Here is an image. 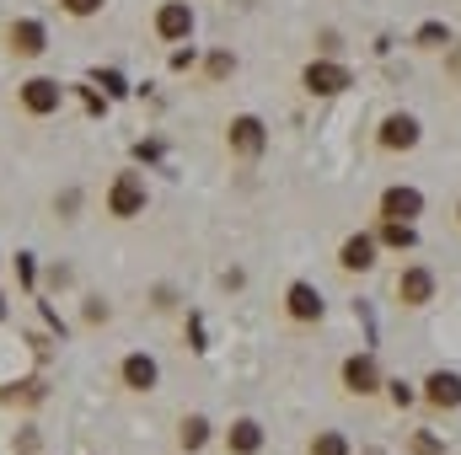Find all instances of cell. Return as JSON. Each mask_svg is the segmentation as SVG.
Segmentation results:
<instances>
[{
    "label": "cell",
    "instance_id": "1",
    "mask_svg": "<svg viewBox=\"0 0 461 455\" xmlns=\"http://www.w3.org/2000/svg\"><path fill=\"white\" fill-rule=\"evenodd\" d=\"M108 210H113L118 220H134L140 210H145V183L134 177V172H123L113 183V193H108Z\"/></svg>",
    "mask_w": 461,
    "mask_h": 455
},
{
    "label": "cell",
    "instance_id": "2",
    "mask_svg": "<svg viewBox=\"0 0 461 455\" xmlns=\"http://www.w3.org/2000/svg\"><path fill=\"white\" fill-rule=\"evenodd\" d=\"M419 210H424V193L419 188H386V199H381V215L397 220V226H413Z\"/></svg>",
    "mask_w": 461,
    "mask_h": 455
},
{
    "label": "cell",
    "instance_id": "3",
    "mask_svg": "<svg viewBox=\"0 0 461 455\" xmlns=\"http://www.w3.org/2000/svg\"><path fill=\"white\" fill-rule=\"evenodd\" d=\"M156 32L172 38V43L188 38V32H194V11H188V0H167V5L156 11Z\"/></svg>",
    "mask_w": 461,
    "mask_h": 455
},
{
    "label": "cell",
    "instance_id": "4",
    "mask_svg": "<svg viewBox=\"0 0 461 455\" xmlns=\"http://www.w3.org/2000/svg\"><path fill=\"white\" fill-rule=\"evenodd\" d=\"M348 86V70L344 65H306V92H317V97H333V92H344Z\"/></svg>",
    "mask_w": 461,
    "mask_h": 455
},
{
    "label": "cell",
    "instance_id": "5",
    "mask_svg": "<svg viewBox=\"0 0 461 455\" xmlns=\"http://www.w3.org/2000/svg\"><path fill=\"white\" fill-rule=\"evenodd\" d=\"M344 386L354 391V397H370V391L381 386V375H375V359H370V353H354V359L344 364Z\"/></svg>",
    "mask_w": 461,
    "mask_h": 455
},
{
    "label": "cell",
    "instance_id": "6",
    "mask_svg": "<svg viewBox=\"0 0 461 455\" xmlns=\"http://www.w3.org/2000/svg\"><path fill=\"white\" fill-rule=\"evenodd\" d=\"M429 295H435V273H429V268H408V273L397 279V300H402V306H424Z\"/></svg>",
    "mask_w": 461,
    "mask_h": 455
},
{
    "label": "cell",
    "instance_id": "7",
    "mask_svg": "<svg viewBox=\"0 0 461 455\" xmlns=\"http://www.w3.org/2000/svg\"><path fill=\"white\" fill-rule=\"evenodd\" d=\"M381 145H386V150H413V145H419V123L408 113H392L381 123Z\"/></svg>",
    "mask_w": 461,
    "mask_h": 455
},
{
    "label": "cell",
    "instance_id": "8",
    "mask_svg": "<svg viewBox=\"0 0 461 455\" xmlns=\"http://www.w3.org/2000/svg\"><path fill=\"white\" fill-rule=\"evenodd\" d=\"M22 108H27V113H54V108H59V86L43 81V76L27 81V86H22Z\"/></svg>",
    "mask_w": 461,
    "mask_h": 455
},
{
    "label": "cell",
    "instance_id": "9",
    "mask_svg": "<svg viewBox=\"0 0 461 455\" xmlns=\"http://www.w3.org/2000/svg\"><path fill=\"white\" fill-rule=\"evenodd\" d=\"M424 386H429L424 397H429L435 407H461V375H451V370H435Z\"/></svg>",
    "mask_w": 461,
    "mask_h": 455
},
{
    "label": "cell",
    "instance_id": "10",
    "mask_svg": "<svg viewBox=\"0 0 461 455\" xmlns=\"http://www.w3.org/2000/svg\"><path fill=\"white\" fill-rule=\"evenodd\" d=\"M230 150L236 156H258L263 150V123L258 118H236L230 123Z\"/></svg>",
    "mask_w": 461,
    "mask_h": 455
},
{
    "label": "cell",
    "instance_id": "11",
    "mask_svg": "<svg viewBox=\"0 0 461 455\" xmlns=\"http://www.w3.org/2000/svg\"><path fill=\"white\" fill-rule=\"evenodd\" d=\"M290 317L295 322H317L322 317V295L312 284H290Z\"/></svg>",
    "mask_w": 461,
    "mask_h": 455
},
{
    "label": "cell",
    "instance_id": "12",
    "mask_svg": "<svg viewBox=\"0 0 461 455\" xmlns=\"http://www.w3.org/2000/svg\"><path fill=\"white\" fill-rule=\"evenodd\" d=\"M123 380H129L134 391H150V386H156V359H150V353H129V359H123Z\"/></svg>",
    "mask_w": 461,
    "mask_h": 455
},
{
    "label": "cell",
    "instance_id": "13",
    "mask_svg": "<svg viewBox=\"0 0 461 455\" xmlns=\"http://www.w3.org/2000/svg\"><path fill=\"white\" fill-rule=\"evenodd\" d=\"M226 445H230V455H252L258 445H263V429H258L252 418H241V424H230Z\"/></svg>",
    "mask_w": 461,
    "mask_h": 455
},
{
    "label": "cell",
    "instance_id": "14",
    "mask_svg": "<svg viewBox=\"0 0 461 455\" xmlns=\"http://www.w3.org/2000/svg\"><path fill=\"white\" fill-rule=\"evenodd\" d=\"M339 263H344V268H370V263H375V241H370V236H348Z\"/></svg>",
    "mask_w": 461,
    "mask_h": 455
},
{
    "label": "cell",
    "instance_id": "15",
    "mask_svg": "<svg viewBox=\"0 0 461 455\" xmlns=\"http://www.w3.org/2000/svg\"><path fill=\"white\" fill-rule=\"evenodd\" d=\"M11 49L16 54H43V27L38 22H16L11 27Z\"/></svg>",
    "mask_w": 461,
    "mask_h": 455
},
{
    "label": "cell",
    "instance_id": "16",
    "mask_svg": "<svg viewBox=\"0 0 461 455\" xmlns=\"http://www.w3.org/2000/svg\"><path fill=\"white\" fill-rule=\"evenodd\" d=\"M210 440V424L204 418H183V451H199Z\"/></svg>",
    "mask_w": 461,
    "mask_h": 455
},
{
    "label": "cell",
    "instance_id": "17",
    "mask_svg": "<svg viewBox=\"0 0 461 455\" xmlns=\"http://www.w3.org/2000/svg\"><path fill=\"white\" fill-rule=\"evenodd\" d=\"M381 241H386V246H413V226H397V220H386V226H381Z\"/></svg>",
    "mask_w": 461,
    "mask_h": 455
},
{
    "label": "cell",
    "instance_id": "18",
    "mask_svg": "<svg viewBox=\"0 0 461 455\" xmlns=\"http://www.w3.org/2000/svg\"><path fill=\"white\" fill-rule=\"evenodd\" d=\"M312 455H348L344 434H317V445H312Z\"/></svg>",
    "mask_w": 461,
    "mask_h": 455
},
{
    "label": "cell",
    "instance_id": "19",
    "mask_svg": "<svg viewBox=\"0 0 461 455\" xmlns=\"http://www.w3.org/2000/svg\"><path fill=\"white\" fill-rule=\"evenodd\" d=\"M419 43H424V49H440V43H446V27H440V22H424V27H419Z\"/></svg>",
    "mask_w": 461,
    "mask_h": 455
},
{
    "label": "cell",
    "instance_id": "20",
    "mask_svg": "<svg viewBox=\"0 0 461 455\" xmlns=\"http://www.w3.org/2000/svg\"><path fill=\"white\" fill-rule=\"evenodd\" d=\"M70 16H92V11H103V0H59Z\"/></svg>",
    "mask_w": 461,
    "mask_h": 455
},
{
    "label": "cell",
    "instance_id": "21",
    "mask_svg": "<svg viewBox=\"0 0 461 455\" xmlns=\"http://www.w3.org/2000/svg\"><path fill=\"white\" fill-rule=\"evenodd\" d=\"M210 76H215V81H221V76H230V54H215V59H210Z\"/></svg>",
    "mask_w": 461,
    "mask_h": 455
},
{
    "label": "cell",
    "instance_id": "22",
    "mask_svg": "<svg viewBox=\"0 0 461 455\" xmlns=\"http://www.w3.org/2000/svg\"><path fill=\"white\" fill-rule=\"evenodd\" d=\"M413 451H419V455H440V445H435L429 434H419V440H413Z\"/></svg>",
    "mask_w": 461,
    "mask_h": 455
},
{
    "label": "cell",
    "instance_id": "23",
    "mask_svg": "<svg viewBox=\"0 0 461 455\" xmlns=\"http://www.w3.org/2000/svg\"><path fill=\"white\" fill-rule=\"evenodd\" d=\"M451 70H456V76H461V49H456V59H451Z\"/></svg>",
    "mask_w": 461,
    "mask_h": 455
},
{
    "label": "cell",
    "instance_id": "24",
    "mask_svg": "<svg viewBox=\"0 0 461 455\" xmlns=\"http://www.w3.org/2000/svg\"><path fill=\"white\" fill-rule=\"evenodd\" d=\"M0 317H5V306H0Z\"/></svg>",
    "mask_w": 461,
    "mask_h": 455
}]
</instances>
